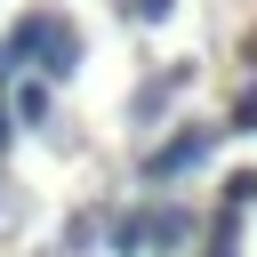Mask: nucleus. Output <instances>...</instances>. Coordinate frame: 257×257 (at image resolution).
Here are the masks:
<instances>
[{"label":"nucleus","instance_id":"f257e3e1","mask_svg":"<svg viewBox=\"0 0 257 257\" xmlns=\"http://www.w3.org/2000/svg\"><path fill=\"white\" fill-rule=\"evenodd\" d=\"M24 56H40L48 80H72V72H80V32H72L56 8H40V16H24V24L0 40V72H16Z\"/></svg>","mask_w":257,"mask_h":257},{"label":"nucleus","instance_id":"f03ea898","mask_svg":"<svg viewBox=\"0 0 257 257\" xmlns=\"http://www.w3.org/2000/svg\"><path fill=\"white\" fill-rule=\"evenodd\" d=\"M209 145H217V128H177L161 153H145V177H153V185H161V177H185V169H193Z\"/></svg>","mask_w":257,"mask_h":257},{"label":"nucleus","instance_id":"7ed1b4c3","mask_svg":"<svg viewBox=\"0 0 257 257\" xmlns=\"http://www.w3.org/2000/svg\"><path fill=\"white\" fill-rule=\"evenodd\" d=\"M177 88H185V72H169V80H145V88H137V120H153V112H161Z\"/></svg>","mask_w":257,"mask_h":257},{"label":"nucleus","instance_id":"20e7f679","mask_svg":"<svg viewBox=\"0 0 257 257\" xmlns=\"http://www.w3.org/2000/svg\"><path fill=\"white\" fill-rule=\"evenodd\" d=\"M16 112H24V128H40V120H48V88L24 80V88H16Z\"/></svg>","mask_w":257,"mask_h":257},{"label":"nucleus","instance_id":"39448f33","mask_svg":"<svg viewBox=\"0 0 257 257\" xmlns=\"http://www.w3.org/2000/svg\"><path fill=\"white\" fill-rule=\"evenodd\" d=\"M169 8H177V0H128V16H137V24H161Z\"/></svg>","mask_w":257,"mask_h":257},{"label":"nucleus","instance_id":"423d86ee","mask_svg":"<svg viewBox=\"0 0 257 257\" xmlns=\"http://www.w3.org/2000/svg\"><path fill=\"white\" fill-rule=\"evenodd\" d=\"M233 128H241V137H249V128H257V88H249V96H241V112H233Z\"/></svg>","mask_w":257,"mask_h":257},{"label":"nucleus","instance_id":"0eeeda50","mask_svg":"<svg viewBox=\"0 0 257 257\" xmlns=\"http://www.w3.org/2000/svg\"><path fill=\"white\" fill-rule=\"evenodd\" d=\"M0 153H8V120H0Z\"/></svg>","mask_w":257,"mask_h":257}]
</instances>
